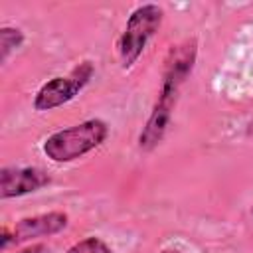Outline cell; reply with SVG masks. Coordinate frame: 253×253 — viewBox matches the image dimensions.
Listing matches in <instances>:
<instances>
[{"label": "cell", "mask_w": 253, "mask_h": 253, "mask_svg": "<svg viewBox=\"0 0 253 253\" xmlns=\"http://www.w3.org/2000/svg\"><path fill=\"white\" fill-rule=\"evenodd\" d=\"M22 42H24V34H22L18 28H8V26H4V28L0 30V59L6 61L8 55H10L14 49H18V47L22 45Z\"/></svg>", "instance_id": "ba28073f"}, {"label": "cell", "mask_w": 253, "mask_h": 253, "mask_svg": "<svg viewBox=\"0 0 253 253\" xmlns=\"http://www.w3.org/2000/svg\"><path fill=\"white\" fill-rule=\"evenodd\" d=\"M22 253H51V249H49L47 245H42V243H38V245H32V247L24 249Z\"/></svg>", "instance_id": "30bf717a"}, {"label": "cell", "mask_w": 253, "mask_h": 253, "mask_svg": "<svg viewBox=\"0 0 253 253\" xmlns=\"http://www.w3.org/2000/svg\"><path fill=\"white\" fill-rule=\"evenodd\" d=\"M95 69L91 61H83L79 63L69 75L65 77H53L47 83H43L40 87V91L36 93L34 99V109L36 111H51L57 109L65 103H69L71 99H75V95H79V91L91 81Z\"/></svg>", "instance_id": "3957f363"}, {"label": "cell", "mask_w": 253, "mask_h": 253, "mask_svg": "<svg viewBox=\"0 0 253 253\" xmlns=\"http://www.w3.org/2000/svg\"><path fill=\"white\" fill-rule=\"evenodd\" d=\"M162 16L164 12L156 4H142L128 16L125 32L119 38V57L123 69L132 67L134 61L142 55L148 40L158 32Z\"/></svg>", "instance_id": "7a4b0ae2"}, {"label": "cell", "mask_w": 253, "mask_h": 253, "mask_svg": "<svg viewBox=\"0 0 253 253\" xmlns=\"http://www.w3.org/2000/svg\"><path fill=\"white\" fill-rule=\"evenodd\" d=\"M162 253H180V251H176V249H164Z\"/></svg>", "instance_id": "8fae6325"}, {"label": "cell", "mask_w": 253, "mask_h": 253, "mask_svg": "<svg viewBox=\"0 0 253 253\" xmlns=\"http://www.w3.org/2000/svg\"><path fill=\"white\" fill-rule=\"evenodd\" d=\"M67 213L63 211H47V213H40V215H32V217H24L20 219L14 227L12 233L4 227L2 229V247L6 249L10 243H26L38 237H47L53 233H59L61 229L67 227Z\"/></svg>", "instance_id": "277c9868"}, {"label": "cell", "mask_w": 253, "mask_h": 253, "mask_svg": "<svg viewBox=\"0 0 253 253\" xmlns=\"http://www.w3.org/2000/svg\"><path fill=\"white\" fill-rule=\"evenodd\" d=\"M109 136V126L101 119H89L69 128L49 134L43 142V152L53 162H71L95 150Z\"/></svg>", "instance_id": "6da1fadb"}, {"label": "cell", "mask_w": 253, "mask_h": 253, "mask_svg": "<svg viewBox=\"0 0 253 253\" xmlns=\"http://www.w3.org/2000/svg\"><path fill=\"white\" fill-rule=\"evenodd\" d=\"M178 93H180L178 89L160 87L154 109H152L144 128L140 130V136H138V146L142 150H152L162 142L166 128L170 125V119H172V111H174L176 101H178Z\"/></svg>", "instance_id": "5b68a950"}, {"label": "cell", "mask_w": 253, "mask_h": 253, "mask_svg": "<svg viewBox=\"0 0 253 253\" xmlns=\"http://www.w3.org/2000/svg\"><path fill=\"white\" fill-rule=\"evenodd\" d=\"M49 184V176L40 168L6 166L0 172V198H20Z\"/></svg>", "instance_id": "8992f818"}, {"label": "cell", "mask_w": 253, "mask_h": 253, "mask_svg": "<svg viewBox=\"0 0 253 253\" xmlns=\"http://www.w3.org/2000/svg\"><path fill=\"white\" fill-rule=\"evenodd\" d=\"M198 55V43L196 40H186L178 45H174L164 61V73H162V87L180 89L184 81L190 77L194 63Z\"/></svg>", "instance_id": "52a82bcc"}, {"label": "cell", "mask_w": 253, "mask_h": 253, "mask_svg": "<svg viewBox=\"0 0 253 253\" xmlns=\"http://www.w3.org/2000/svg\"><path fill=\"white\" fill-rule=\"evenodd\" d=\"M67 253H113V249L99 237H85L83 241L71 245Z\"/></svg>", "instance_id": "9c48e42d"}]
</instances>
